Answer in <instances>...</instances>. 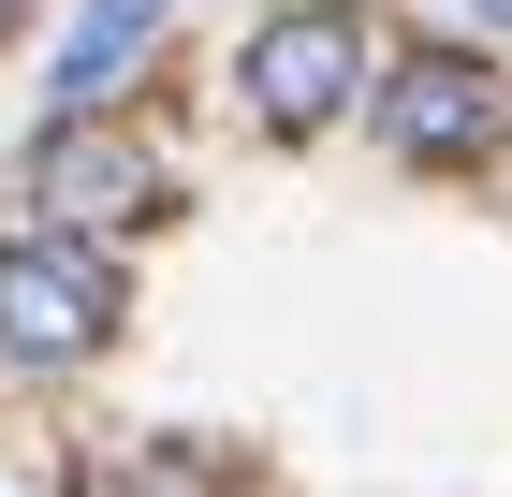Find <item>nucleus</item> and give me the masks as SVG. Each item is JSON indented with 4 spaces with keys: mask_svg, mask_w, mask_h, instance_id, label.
<instances>
[{
    "mask_svg": "<svg viewBox=\"0 0 512 497\" xmlns=\"http://www.w3.org/2000/svg\"><path fill=\"white\" fill-rule=\"evenodd\" d=\"M30 191L59 205V220L118 234V220H147V205H161V147H147V132H103V117H59L44 161H30Z\"/></svg>",
    "mask_w": 512,
    "mask_h": 497,
    "instance_id": "4",
    "label": "nucleus"
},
{
    "mask_svg": "<svg viewBox=\"0 0 512 497\" xmlns=\"http://www.w3.org/2000/svg\"><path fill=\"white\" fill-rule=\"evenodd\" d=\"M176 0H88L74 15V44H59V117H88V103H118V74H132V44L161 30Z\"/></svg>",
    "mask_w": 512,
    "mask_h": 497,
    "instance_id": "5",
    "label": "nucleus"
},
{
    "mask_svg": "<svg viewBox=\"0 0 512 497\" xmlns=\"http://www.w3.org/2000/svg\"><path fill=\"white\" fill-rule=\"evenodd\" d=\"M366 88H381V30L352 0H293V15L249 30V117L264 132H337Z\"/></svg>",
    "mask_w": 512,
    "mask_h": 497,
    "instance_id": "1",
    "label": "nucleus"
},
{
    "mask_svg": "<svg viewBox=\"0 0 512 497\" xmlns=\"http://www.w3.org/2000/svg\"><path fill=\"white\" fill-rule=\"evenodd\" d=\"M483 15H498V30H512V0H483Z\"/></svg>",
    "mask_w": 512,
    "mask_h": 497,
    "instance_id": "7",
    "label": "nucleus"
},
{
    "mask_svg": "<svg viewBox=\"0 0 512 497\" xmlns=\"http://www.w3.org/2000/svg\"><path fill=\"white\" fill-rule=\"evenodd\" d=\"M118 322V264L74 234H0V351L15 366H74Z\"/></svg>",
    "mask_w": 512,
    "mask_h": 497,
    "instance_id": "3",
    "label": "nucleus"
},
{
    "mask_svg": "<svg viewBox=\"0 0 512 497\" xmlns=\"http://www.w3.org/2000/svg\"><path fill=\"white\" fill-rule=\"evenodd\" d=\"M381 147L410 161V176H469V161H498V74H483L469 44H410V59H381Z\"/></svg>",
    "mask_w": 512,
    "mask_h": 497,
    "instance_id": "2",
    "label": "nucleus"
},
{
    "mask_svg": "<svg viewBox=\"0 0 512 497\" xmlns=\"http://www.w3.org/2000/svg\"><path fill=\"white\" fill-rule=\"evenodd\" d=\"M118 497H205V454H147V468H132Z\"/></svg>",
    "mask_w": 512,
    "mask_h": 497,
    "instance_id": "6",
    "label": "nucleus"
}]
</instances>
